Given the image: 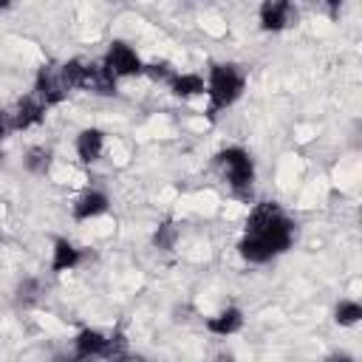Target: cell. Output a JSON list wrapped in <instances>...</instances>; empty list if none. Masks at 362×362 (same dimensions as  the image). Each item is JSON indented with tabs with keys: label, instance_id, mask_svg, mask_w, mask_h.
<instances>
[{
	"label": "cell",
	"instance_id": "obj_1",
	"mask_svg": "<svg viewBox=\"0 0 362 362\" xmlns=\"http://www.w3.org/2000/svg\"><path fill=\"white\" fill-rule=\"evenodd\" d=\"M294 235H297L294 221L274 201H260L246 218V229L238 243V252L249 263H266L283 255L294 243Z\"/></svg>",
	"mask_w": 362,
	"mask_h": 362
},
{
	"label": "cell",
	"instance_id": "obj_2",
	"mask_svg": "<svg viewBox=\"0 0 362 362\" xmlns=\"http://www.w3.org/2000/svg\"><path fill=\"white\" fill-rule=\"evenodd\" d=\"M246 88V74L240 65L235 62H215L209 68V79H206V93H209V113L215 116L218 110H226L229 105H235L240 99Z\"/></svg>",
	"mask_w": 362,
	"mask_h": 362
},
{
	"label": "cell",
	"instance_id": "obj_3",
	"mask_svg": "<svg viewBox=\"0 0 362 362\" xmlns=\"http://www.w3.org/2000/svg\"><path fill=\"white\" fill-rule=\"evenodd\" d=\"M74 356L76 359H127V339L122 331L102 334L96 328H82L74 337Z\"/></svg>",
	"mask_w": 362,
	"mask_h": 362
},
{
	"label": "cell",
	"instance_id": "obj_4",
	"mask_svg": "<svg viewBox=\"0 0 362 362\" xmlns=\"http://www.w3.org/2000/svg\"><path fill=\"white\" fill-rule=\"evenodd\" d=\"M218 167L223 170L229 187L235 195L246 198L252 192V181H255V164H252V156L243 150V147H223L218 156H215Z\"/></svg>",
	"mask_w": 362,
	"mask_h": 362
},
{
	"label": "cell",
	"instance_id": "obj_5",
	"mask_svg": "<svg viewBox=\"0 0 362 362\" xmlns=\"http://www.w3.org/2000/svg\"><path fill=\"white\" fill-rule=\"evenodd\" d=\"M68 93H71V85H68V79H65V74H62V65L48 62V65H42V68L37 71V79H34V96H37L45 107L59 105Z\"/></svg>",
	"mask_w": 362,
	"mask_h": 362
},
{
	"label": "cell",
	"instance_id": "obj_6",
	"mask_svg": "<svg viewBox=\"0 0 362 362\" xmlns=\"http://www.w3.org/2000/svg\"><path fill=\"white\" fill-rule=\"evenodd\" d=\"M102 62H105V68H107L116 79H122V76H136V74L144 71L141 57H139L127 42H122V40H113V42L107 45V54H105Z\"/></svg>",
	"mask_w": 362,
	"mask_h": 362
},
{
	"label": "cell",
	"instance_id": "obj_7",
	"mask_svg": "<svg viewBox=\"0 0 362 362\" xmlns=\"http://www.w3.org/2000/svg\"><path fill=\"white\" fill-rule=\"evenodd\" d=\"M257 17L263 31H283L297 20V8L291 0H263Z\"/></svg>",
	"mask_w": 362,
	"mask_h": 362
},
{
	"label": "cell",
	"instance_id": "obj_8",
	"mask_svg": "<svg viewBox=\"0 0 362 362\" xmlns=\"http://www.w3.org/2000/svg\"><path fill=\"white\" fill-rule=\"evenodd\" d=\"M45 110H48V107H45L34 93L23 96V99L17 102V107H14V113H8L11 130H25V127H31V124H40L42 116H45Z\"/></svg>",
	"mask_w": 362,
	"mask_h": 362
},
{
	"label": "cell",
	"instance_id": "obj_9",
	"mask_svg": "<svg viewBox=\"0 0 362 362\" xmlns=\"http://www.w3.org/2000/svg\"><path fill=\"white\" fill-rule=\"evenodd\" d=\"M107 206H110V201H107L105 192H99V189H85V192L74 201V209H71V212H74V221H90V218L105 215Z\"/></svg>",
	"mask_w": 362,
	"mask_h": 362
},
{
	"label": "cell",
	"instance_id": "obj_10",
	"mask_svg": "<svg viewBox=\"0 0 362 362\" xmlns=\"http://www.w3.org/2000/svg\"><path fill=\"white\" fill-rule=\"evenodd\" d=\"M82 263V249L74 246L68 238H54V249H51V272L54 274H62V272H71Z\"/></svg>",
	"mask_w": 362,
	"mask_h": 362
},
{
	"label": "cell",
	"instance_id": "obj_11",
	"mask_svg": "<svg viewBox=\"0 0 362 362\" xmlns=\"http://www.w3.org/2000/svg\"><path fill=\"white\" fill-rule=\"evenodd\" d=\"M102 150H105V133H102L99 127H85V130L76 136V156H79L82 164L99 161Z\"/></svg>",
	"mask_w": 362,
	"mask_h": 362
},
{
	"label": "cell",
	"instance_id": "obj_12",
	"mask_svg": "<svg viewBox=\"0 0 362 362\" xmlns=\"http://www.w3.org/2000/svg\"><path fill=\"white\" fill-rule=\"evenodd\" d=\"M240 328H243V311L238 305H229V308H223V311H218L215 317L206 320V331L218 334V337H229Z\"/></svg>",
	"mask_w": 362,
	"mask_h": 362
},
{
	"label": "cell",
	"instance_id": "obj_13",
	"mask_svg": "<svg viewBox=\"0 0 362 362\" xmlns=\"http://www.w3.org/2000/svg\"><path fill=\"white\" fill-rule=\"evenodd\" d=\"M167 85H170L173 96H178V99H189V96L206 93V82H204V76H198V74H178V71H175Z\"/></svg>",
	"mask_w": 362,
	"mask_h": 362
},
{
	"label": "cell",
	"instance_id": "obj_14",
	"mask_svg": "<svg viewBox=\"0 0 362 362\" xmlns=\"http://www.w3.org/2000/svg\"><path fill=\"white\" fill-rule=\"evenodd\" d=\"M51 158H54L51 147H45V144H34V147H28L23 164H25L28 173H34V175H45L48 167H51Z\"/></svg>",
	"mask_w": 362,
	"mask_h": 362
},
{
	"label": "cell",
	"instance_id": "obj_15",
	"mask_svg": "<svg viewBox=\"0 0 362 362\" xmlns=\"http://www.w3.org/2000/svg\"><path fill=\"white\" fill-rule=\"evenodd\" d=\"M334 320L339 322V325H356L359 320H362V305L356 303V300H339L337 303V308H334Z\"/></svg>",
	"mask_w": 362,
	"mask_h": 362
},
{
	"label": "cell",
	"instance_id": "obj_16",
	"mask_svg": "<svg viewBox=\"0 0 362 362\" xmlns=\"http://www.w3.org/2000/svg\"><path fill=\"white\" fill-rule=\"evenodd\" d=\"M175 240H178V226H175L173 221H161L158 229L153 232V246L170 252V249L175 246Z\"/></svg>",
	"mask_w": 362,
	"mask_h": 362
},
{
	"label": "cell",
	"instance_id": "obj_17",
	"mask_svg": "<svg viewBox=\"0 0 362 362\" xmlns=\"http://www.w3.org/2000/svg\"><path fill=\"white\" fill-rule=\"evenodd\" d=\"M14 294H17V303L20 305H34L40 300V294H42V286H40L37 277H23L17 283V291Z\"/></svg>",
	"mask_w": 362,
	"mask_h": 362
},
{
	"label": "cell",
	"instance_id": "obj_18",
	"mask_svg": "<svg viewBox=\"0 0 362 362\" xmlns=\"http://www.w3.org/2000/svg\"><path fill=\"white\" fill-rule=\"evenodd\" d=\"M141 74H147V76H150L153 82H170L175 71H173V68H170L167 62H147Z\"/></svg>",
	"mask_w": 362,
	"mask_h": 362
},
{
	"label": "cell",
	"instance_id": "obj_19",
	"mask_svg": "<svg viewBox=\"0 0 362 362\" xmlns=\"http://www.w3.org/2000/svg\"><path fill=\"white\" fill-rule=\"evenodd\" d=\"M11 130V119H8V113L6 110H0V141L6 139V133Z\"/></svg>",
	"mask_w": 362,
	"mask_h": 362
},
{
	"label": "cell",
	"instance_id": "obj_20",
	"mask_svg": "<svg viewBox=\"0 0 362 362\" xmlns=\"http://www.w3.org/2000/svg\"><path fill=\"white\" fill-rule=\"evenodd\" d=\"M314 3H322L331 17H337V14H339V6H342V0H314Z\"/></svg>",
	"mask_w": 362,
	"mask_h": 362
},
{
	"label": "cell",
	"instance_id": "obj_21",
	"mask_svg": "<svg viewBox=\"0 0 362 362\" xmlns=\"http://www.w3.org/2000/svg\"><path fill=\"white\" fill-rule=\"evenodd\" d=\"M14 6V0H0V11H8Z\"/></svg>",
	"mask_w": 362,
	"mask_h": 362
},
{
	"label": "cell",
	"instance_id": "obj_22",
	"mask_svg": "<svg viewBox=\"0 0 362 362\" xmlns=\"http://www.w3.org/2000/svg\"><path fill=\"white\" fill-rule=\"evenodd\" d=\"M3 158H6V156H3V150H0V164H3Z\"/></svg>",
	"mask_w": 362,
	"mask_h": 362
}]
</instances>
